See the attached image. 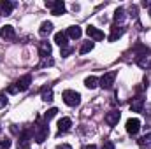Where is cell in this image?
<instances>
[{"mask_svg": "<svg viewBox=\"0 0 151 149\" xmlns=\"http://www.w3.org/2000/svg\"><path fill=\"white\" fill-rule=\"evenodd\" d=\"M30 137H32V133H30L28 130H27V132H23V133L19 135V140H18V149H27V148H28Z\"/></svg>", "mask_w": 151, "mask_h": 149, "instance_id": "cell-9", "label": "cell"}, {"mask_svg": "<svg viewBox=\"0 0 151 149\" xmlns=\"http://www.w3.org/2000/svg\"><path fill=\"white\" fill-rule=\"evenodd\" d=\"M84 149H99V148H97V146H86Z\"/></svg>", "mask_w": 151, "mask_h": 149, "instance_id": "cell-33", "label": "cell"}, {"mask_svg": "<svg viewBox=\"0 0 151 149\" xmlns=\"http://www.w3.org/2000/svg\"><path fill=\"white\" fill-rule=\"evenodd\" d=\"M139 130H141V121H139V119L132 117V119L127 121V132H128L130 135H137Z\"/></svg>", "mask_w": 151, "mask_h": 149, "instance_id": "cell-5", "label": "cell"}, {"mask_svg": "<svg viewBox=\"0 0 151 149\" xmlns=\"http://www.w3.org/2000/svg\"><path fill=\"white\" fill-rule=\"evenodd\" d=\"M91 49H93V42H91V40H88V42H84V44L81 46L79 53H81V54H86V53H90Z\"/></svg>", "mask_w": 151, "mask_h": 149, "instance_id": "cell-21", "label": "cell"}, {"mask_svg": "<svg viewBox=\"0 0 151 149\" xmlns=\"http://www.w3.org/2000/svg\"><path fill=\"white\" fill-rule=\"evenodd\" d=\"M130 12H132V16H134V18H135V16H137V7H135V5H134V7H132V9H130Z\"/></svg>", "mask_w": 151, "mask_h": 149, "instance_id": "cell-32", "label": "cell"}, {"mask_svg": "<svg viewBox=\"0 0 151 149\" xmlns=\"http://www.w3.org/2000/svg\"><path fill=\"white\" fill-rule=\"evenodd\" d=\"M72 53V47H63L62 49V56H67V54H70Z\"/></svg>", "mask_w": 151, "mask_h": 149, "instance_id": "cell-30", "label": "cell"}, {"mask_svg": "<svg viewBox=\"0 0 151 149\" xmlns=\"http://www.w3.org/2000/svg\"><path fill=\"white\" fill-rule=\"evenodd\" d=\"M81 28L77 27V25H74V27H69V30H67V37H70V39H79L81 37Z\"/></svg>", "mask_w": 151, "mask_h": 149, "instance_id": "cell-16", "label": "cell"}, {"mask_svg": "<svg viewBox=\"0 0 151 149\" xmlns=\"http://www.w3.org/2000/svg\"><path fill=\"white\" fill-rule=\"evenodd\" d=\"M0 37L4 39V40H12V39L16 37V32H14V28L11 25H5L0 30Z\"/></svg>", "mask_w": 151, "mask_h": 149, "instance_id": "cell-6", "label": "cell"}, {"mask_svg": "<svg viewBox=\"0 0 151 149\" xmlns=\"http://www.w3.org/2000/svg\"><path fill=\"white\" fill-rule=\"evenodd\" d=\"M150 16H151V7H150Z\"/></svg>", "mask_w": 151, "mask_h": 149, "instance_id": "cell-34", "label": "cell"}, {"mask_svg": "<svg viewBox=\"0 0 151 149\" xmlns=\"http://www.w3.org/2000/svg\"><path fill=\"white\" fill-rule=\"evenodd\" d=\"M84 86H86L88 90H93V88H97V86H99V79H97V77H93V75H90V77H86V79H84Z\"/></svg>", "mask_w": 151, "mask_h": 149, "instance_id": "cell-19", "label": "cell"}, {"mask_svg": "<svg viewBox=\"0 0 151 149\" xmlns=\"http://www.w3.org/2000/svg\"><path fill=\"white\" fill-rule=\"evenodd\" d=\"M86 34H88V37H91L93 40H104V32L102 30H99L97 27H88L86 28Z\"/></svg>", "mask_w": 151, "mask_h": 149, "instance_id": "cell-7", "label": "cell"}, {"mask_svg": "<svg viewBox=\"0 0 151 149\" xmlns=\"http://www.w3.org/2000/svg\"><path fill=\"white\" fill-rule=\"evenodd\" d=\"M39 54H40V58H46V56H49V54H51V46H49L47 42H40Z\"/></svg>", "mask_w": 151, "mask_h": 149, "instance_id": "cell-15", "label": "cell"}, {"mask_svg": "<svg viewBox=\"0 0 151 149\" xmlns=\"http://www.w3.org/2000/svg\"><path fill=\"white\" fill-rule=\"evenodd\" d=\"M56 149H72V148H70L69 144H60V146H58Z\"/></svg>", "mask_w": 151, "mask_h": 149, "instance_id": "cell-31", "label": "cell"}, {"mask_svg": "<svg viewBox=\"0 0 151 149\" xmlns=\"http://www.w3.org/2000/svg\"><path fill=\"white\" fill-rule=\"evenodd\" d=\"M102 149H114V144L111 142V140H106V142H104V148H102Z\"/></svg>", "mask_w": 151, "mask_h": 149, "instance_id": "cell-29", "label": "cell"}, {"mask_svg": "<svg viewBox=\"0 0 151 149\" xmlns=\"http://www.w3.org/2000/svg\"><path fill=\"white\" fill-rule=\"evenodd\" d=\"M56 112H58V109H56V107H53V109H49V111H47L46 114H44V121L47 123V121H49L51 117H55V116H56Z\"/></svg>", "mask_w": 151, "mask_h": 149, "instance_id": "cell-24", "label": "cell"}, {"mask_svg": "<svg viewBox=\"0 0 151 149\" xmlns=\"http://www.w3.org/2000/svg\"><path fill=\"white\" fill-rule=\"evenodd\" d=\"M51 32H53V23H51V21H44V23L40 25V28H39V34H40L42 37L49 35Z\"/></svg>", "mask_w": 151, "mask_h": 149, "instance_id": "cell-14", "label": "cell"}, {"mask_svg": "<svg viewBox=\"0 0 151 149\" xmlns=\"http://www.w3.org/2000/svg\"><path fill=\"white\" fill-rule=\"evenodd\" d=\"M118 121H119V111H111V112L106 114V123H107L109 126L118 125Z\"/></svg>", "mask_w": 151, "mask_h": 149, "instance_id": "cell-11", "label": "cell"}, {"mask_svg": "<svg viewBox=\"0 0 151 149\" xmlns=\"http://www.w3.org/2000/svg\"><path fill=\"white\" fill-rule=\"evenodd\" d=\"M123 19H125V9L119 7V9H116V12H114V21H116V23H121Z\"/></svg>", "mask_w": 151, "mask_h": 149, "instance_id": "cell-20", "label": "cell"}, {"mask_svg": "<svg viewBox=\"0 0 151 149\" xmlns=\"http://www.w3.org/2000/svg\"><path fill=\"white\" fill-rule=\"evenodd\" d=\"M142 107H144V98L142 97H135L130 104V109L134 112H142Z\"/></svg>", "mask_w": 151, "mask_h": 149, "instance_id": "cell-12", "label": "cell"}, {"mask_svg": "<svg viewBox=\"0 0 151 149\" xmlns=\"http://www.w3.org/2000/svg\"><path fill=\"white\" fill-rule=\"evenodd\" d=\"M114 79H116V72L113 70V72H107V74L102 75L99 82H100V86H102V88H106V90H107V88H111V86L114 84Z\"/></svg>", "mask_w": 151, "mask_h": 149, "instance_id": "cell-4", "label": "cell"}, {"mask_svg": "<svg viewBox=\"0 0 151 149\" xmlns=\"http://www.w3.org/2000/svg\"><path fill=\"white\" fill-rule=\"evenodd\" d=\"M47 135H49V126H47V123L40 121V117H37V123H35V126H34V139H35V142L42 144Z\"/></svg>", "mask_w": 151, "mask_h": 149, "instance_id": "cell-1", "label": "cell"}, {"mask_svg": "<svg viewBox=\"0 0 151 149\" xmlns=\"http://www.w3.org/2000/svg\"><path fill=\"white\" fill-rule=\"evenodd\" d=\"M123 32H125V28L123 27H113V32H111V35H109V40L114 42L116 39H119L123 35Z\"/></svg>", "mask_w": 151, "mask_h": 149, "instance_id": "cell-18", "label": "cell"}, {"mask_svg": "<svg viewBox=\"0 0 151 149\" xmlns=\"http://www.w3.org/2000/svg\"><path fill=\"white\" fill-rule=\"evenodd\" d=\"M9 148H11V140L9 139H5V140L0 142V149H9Z\"/></svg>", "mask_w": 151, "mask_h": 149, "instance_id": "cell-27", "label": "cell"}, {"mask_svg": "<svg viewBox=\"0 0 151 149\" xmlns=\"http://www.w3.org/2000/svg\"><path fill=\"white\" fill-rule=\"evenodd\" d=\"M7 105V97H5V93H0V109H4Z\"/></svg>", "mask_w": 151, "mask_h": 149, "instance_id": "cell-26", "label": "cell"}, {"mask_svg": "<svg viewBox=\"0 0 151 149\" xmlns=\"http://www.w3.org/2000/svg\"><path fill=\"white\" fill-rule=\"evenodd\" d=\"M32 84V75L27 74L23 75L21 79H18V82H16V86H18V90L19 91H25V90H28V86Z\"/></svg>", "mask_w": 151, "mask_h": 149, "instance_id": "cell-8", "label": "cell"}, {"mask_svg": "<svg viewBox=\"0 0 151 149\" xmlns=\"http://www.w3.org/2000/svg\"><path fill=\"white\" fill-rule=\"evenodd\" d=\"M139 146H142V148H151V133L144 135V137L139 140Z\"/></svg>", "mask_w": 151, "mask_h": 149, "instance_id": "cell-22", "label": "cell"}, {"mask_svg": "<svg viewBox=\"0 0 151 149\" xmlns=\"http://www.w3.org/2000/svg\"><path fill=\"white\" fill-rule=\"evenodd\" d=\"M42 100H44V102H53V91H51V90H46V91L42 93Z\"/></svg>", "mask_w": 151, "mask_h": 149, "instance_id": "cell-25", "label": "cell"}, {"mask_svg": "<svg viewBox=\"0 0 151 149\" xmlns=\"http://www.w3.org/2000/svg\"><path fill=\"white\" fill-rule=\"evenodd\" d=\"M62 98H63V102H65L67 105H70V107H76V105L81 104V95H79L77 91H72V90H65V91L62 93Z\"/></svg>", "mask_w": 151, "mask_h": 149, "instance_id": "cell-2", "label": "cell"}, {"mask_svg": "<svg viewBox=\"0 0 151 149\" xmlns=\"http://www.w3.org/2000/svg\"><path fill=\"white\" fill-rule=\"evenodd\" d=\"M46 7H49V9H51V12H53L55 16H62V14L65 12V4H63V0L46 2Z\"/></svg>", "mask_w": 151, "mask_h": 149, "instance_id": "cell-3", "label": "cell"}, {"mask_svg": "<svg viewBox=\"0 0 151 149\" xmlns=\"http://www.w3.org/2000/svg\"><path fill=\"white\" fill-rule=\"evenodd\" d=\"M55 42H56L60 47H65V46H67V34H63V32L55 34Z\"/></svg>", "mask_w": 151, "mask_h": 149, "instance_id": "cell-17", "label": "cell"}, {"mask_svg": "<svg viewBox=\"0 0 151 149\" xmlns=\"http://www.w3.org/2000/svg\"><path fill=\"white\" fill-rule=\"evenodd\" d=\"M19 90H18V86L16 84H11L9 88H7V93H11V95H14V93H18Z\"/></svg>", "mask_w": 151, "mask_h": 149, "instance_id": "cell-28", "label": "cell"}, {"mask_svg": "<svg viewBox=\"0 0 151 149\" xmlns=\"http://www.w3.org/2000/svg\"><path fill=\"white\" fill-rule=\"evenodd\" d=\"M70 126H72V121H70V117H62V119L58 121V132H60V133H65V132H69V130H70Z\"/></svg>", "mask_w": 151, "mask_h": 149, "instance_id": "cell-10", "label": "cell"}, {"mask_svg": "<svg viewBox=\"0 0 151 149\" xmlns=\"http://www.w3.org/2000/svg\"><path fill=\"white\" fill-rule=\"evenodd\" d=\"M12 9H14V4H12V2H9V0H2V2H0V12H2V14L9 16V14L12 12Z\"/></svg>", "mask_w": 151, "mask_h": 149, "instance_id": "cell-13", "label": "cell"}, {"mask_svg": "<svg viewBox=\"0 0 151 149\" xmlns=\"http://www.w3.org/2000/svg\"><path fill=\"white\" fill-rule=\"evenodd\" d=\"M137 63H139V67H142V69H148V67H150V58H146V56H139Z\"/></svg>", "mask_w": 151, "mask_h": 149, "instance_id": "cell-23", "label": "cell"}]
</instances>
